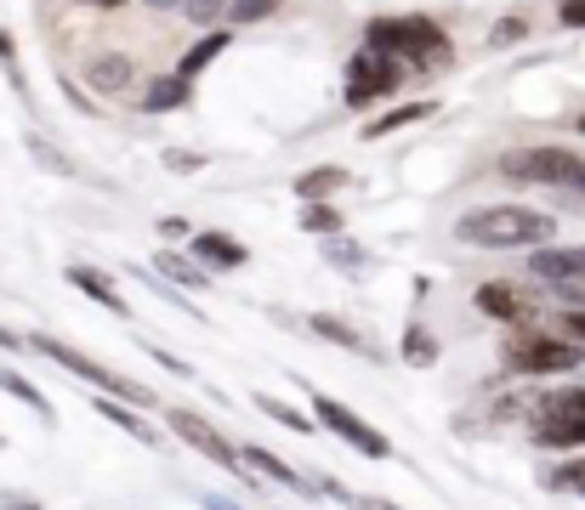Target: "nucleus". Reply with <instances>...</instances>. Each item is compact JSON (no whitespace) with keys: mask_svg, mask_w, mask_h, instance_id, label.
Wrapping results in <instances>:
<instances>
[{"mask_svg":"<svg viewBox=\"0 0 585 510\" xmlns=\"http://www.w3.org/2000/svg\"><path fill=\"white\" fill-rule=\"evenodd\" d=\"M233 0H182V12H188V23H200V29H211L216 23V12H228Z\"/></svg>","mask_w":585,"mask_h":510,"instance_id":"72a5a7b5","label":"nucleus"},{"mask_svg":"<svg viewBox=\"0 0 585 510\" xmlns=\"http://www.w3.org/2000/svg\"><path fill=\"white\" fill-rule=\"evenodd\" d=\"M546 488H557V493H579V499H585V459H574V466L546 471Z\"/></svg>","mask_w":585,"mask_h":510,"instance_id":"c756f323","label":"nucleus"},{"mask_svg":"<svg viewBox=\"0 0 585 510\" xmlns=\"http://www.w3.org/2000/svg\"><path fill=\"white\" fill-rule=\"evenodd\" d=\"M160 165L176 171V176H193V171H205V153H193V147H165Z\"/></svg>","mask_w":585,"mask_h":510,"instance_id":"7c9ffc66","label":"nucleus"},{"mask_svg":"<svg viewBox=\"0 0 585 510\" xmlns=\"http://www.w3.org/2000/svg\"><path fill=\"white\" fill-rule=\"evenodd\" d=\"M399 357H404L410 369H432V364H437V340H432V329L410 324V329H404V340H399Z\"/></svg>","mask_w":585,"mask_h":510,"instance_id":"a878e982","label":"nucleus"},{"mask_svg":"<svg viewBox=\"0 0 585 510\" xmlns=\"http://www.w3.org/2000/svg\"><path fill=\"white\" fill-rule=\"evenodd\" d=\"M455 238L477 249H534L557 238V216L528 211V204H483L455 222Z\"/></svg>","mask_w":585,"mask_h":510,"instance_id":"f257e3e1","label":"nucleus"},{"mask_svg":"<svg viewBox=\"0 0 585 510\" xmlns=\"http://www.w3.org/2000/svg\"><path fill=\"white\" fill-rule=\"evenodd\" d=\"M364 510H404V504H393V499H364Z\"/></svg>","mask_w":585,"mask_h":510,"instance_id":"37998d69","label":"nucleus"},{"mask_svg":"<svg viewBox=\"0 0 585 510\" xmlns=\"http://www.w3.org/2000/svg\"><path fill=\"white\" fill-rule=\"evenodd\" d=\"M0 510H40L29 493H12V488H0Z\"/></svg>","mask_w":585,"mask_h":510,"instance_id":"58836bf2","label":"nucleus"},{"mask_svg":"<svg viewBox=\"0 0 585 510\" xmlns=\"http://www.w3.org/2000/svg\"><path fill=\"white\" fill-rule=\"evenodd\" d=\"M228 45H233V34H228V29H205L200 40H193V45L182 51L176 74H182V80H200V74H205V69H211V63L222 58V51H228Z\"/></svg>","mask_w":585,"mask_h":510,"instance_id":"412c9836","label":"nucleus"},{"mask_svg":"<svg viewBox=\"0 0 585 510\" xmlns=\"http://www.w3.org/2000/svg\"><path fill=\"white\" fill-rule=\"evenodd\" d=\"M91 415H97V420H109V426H120L131 442L165 448V437H160V431H154V420H149V408H137V402H125V397H109V391H97V397H91Z\"/></svg>","mask_w":585,"mask_h":510,"instance_id":"f8f14e48","label":"nucleus"},{"mask_svg":"<svg viewBox=\"0 0 585 510\" xmlns=\"http://www.w3.org/2000/svg\"><path fill=\"white\" fill-rule=\"evenodd\" d=\"M528 278L546 284L568 306H585V244H534L528 249Z\"/></svg>","mask_w":585,"mask_h":510,"instance_id":"6e6552de","label":"nucleus"},{"mask_svg":"<svg viewBox=\"0 0 585 510\" xmlns=\"http://www.w3.org/2000/svg\"><path fill=\"white\" fill-rule=\"evenodd\" d=\"M307 402H313V420H319L335 442H347V448L364 453V459H393V442H386V431H375L370 420H359L347 402H335V397H324V391H307Z\"/></svg>","mask_w":585,"mask_h":510,"instance_id":"1a4fd4ad","label":"nucleus"},{"mask_svg":"<svg viewBox=\"0 0 585 510\" xmlns=\"http://www.w3.org/2000/svg\"><path fill=\"white\" fill-rule=\"evenodd\" d=\"M302 233H313V238H335V233H347V222H341V211L330 198H313V204H302Z\"/></svg>","mask_w":585,"mask_h":510,"instance_id":"393cba45","label":"nucleus"},{"mask_svg":"<svg viewBox=\"0 0 585 510\" xmlns=\"http://www.w3.org/2000/svg\"><path fill=\"white\" fill-rule=\"evenodd\" d=\"M142 351H149L160 369H171V375H182V380H200V375H193V364H188V357H176V351H165V346H149V340H142Z\"/></svg>","mask_w":585,"mask_h":510,"instance_id":"f704fd0d","label":"nucleus"},{"mask_svg":"<svg viewBox=\"0 0 585 510\" xmlns=\"http://www.w3.org/2000/svg\"><path fill=\"white\" fill-rule=\"evenodd\" d=\"M557 23L563 29H585V0H557Z\"/></svg>","mask_w":585,"mask_h":510,"instance_id":"e433bc0d","label":"nucleus"},{"mask_svg":"<svg viewBox=\"0 0 585 510\" xmlns=\"http://www.w3.org/2000/svg\"><path fill=\"white\" fill-rule=\"evenodd\" d=\"M0 448H7V437H0Z\"/></svg>","mask_w":585,"mask_h":510,"instance_id":"de8ad7c7","label":"nucleus"},{"mask_svg":"<svg viewBox=\"0 0 585 510\" xmlns=\"http://www.w3.org/2000/svg\"><path fill=\"white\" fill-rule=\"evenodd\" d=\"M85 80L103 91V96H120V91L137 80V63L125 58V51H97V58L85 63Z\"/></svg>","mask_w":585,"mask_h":510,"instance_id":"a211bd4d","label":"nucleus"},{"mask_svg":"<svg viewBox=\"0 0 585 510\" xmlns=\"http://www.w3.org/2000/svg\"><path fill=\"white\" fill-rule=\"evenodd\" d=\"M313 482L324 488V499H335V504H347V510H364V493H353V488H347V482H341V477H330V471H319Z\"/></svg>","mask_w":585,"mask_h":510,"instance_id":"2f4dec72","label":"nucleus"},{"mask_svg":"<svg viewBox=\"0 0 585 510\" xmlns=\"http://www.w3.org/2000/svg\"><path fill=\"white\" fill-rule=\"evenodd\" d=\"M80 7H103V12H114V7H125V0H80Z\"/></svg>","mask_w":585,"mask_h":510,"instance_id":"c03bdc74","label":"nucleus"},{"mask_svg":"<svg viewBox=\"0 0 585 510\" xmlns=\"http://www.w3.org/2000/svg\"><path fill=\"white\" fill-rule=\"evenodd\" d=\"M29 351H40L46 364H58V369H69V375H80L85 386H97V391H109V397H125V402H137V408H160V391L154 386H137L131 375H120V369H109V364H97V357H85L80 346H69V340H58V335H29Z\"/></svg>","mask_w":585,"mask_h":510,"instance_id":"7ed1b4c3","label":"nucleus"},{"mask_svg":"<svg viewBox=\"0 0 585 510\" xmlns=\"http://www.w3.org/2000/svg\"><path fill=\"white\" fill-rule=\"evenodd\" d=\"M239 453H245V466H251L262 482H273V488H284V493H296V499H324V488H319L313 477H302L296 466H284V459L268 453L262 442H239Z\"/></svg>","mask_w":585,"mask_h":510,"instance_id":"9b49d317","label":"nucleus"},{"mask_svg":"<svg viewBox=\"0 0 585 510\" xmlns=\"http://www.w3.org/2000/svg\"><path fill=\"white\" fill-rule=\"evenodd\" d=\"M404 74H410V63L404 58H386V51H375V45H364L359 58L347 63V109H370L375 96H393L399 85H404Z\"/></svg>","mask_w":585,"mask_h":510,"instance_id":"9d476101","label":"nucleus"},{"mask_svg":"<svg viewBox=\"0 0 585 510\" xmlns=\"http://www.w3.org/2000/svg\"><path fill=\"white\" fill-rule=\"evenodd\" d=\"M501 176L534 182V187H579L585 160H579V153H568V147H552V142H541V147H512L506 160H501Z\"/></svg>","mask_w":585,"mask_h":510,"instance_id":"0eeeda50","label":"nucleus"},{"mask_svg":"<svg viewBox=\"0 0 585 510\" xmlns=\"http://www.w3.org/2000/svg\"><path fill=\"white\" fill-rule=\"evenodd\" d=\"M63 278H69V284H74L80 295H91L97 306H109L114 318H131V300L120 295V284H114L109 273H97V267H80V262H74V267H69Z\"/></svg>","mask_w":585,"mask_h":510,"instance_id":"dca6fc26","label":"nucleus"},{"mask_svg":"<svg viewBox=\"0 0 585 510\" xmlns=\"http://www.w3.org/2000/svg\"><path fill=\"white\" fill-rule=\"evenodd\" d=\"M0 391H7V397H18V402L29 408V415L40 420V426H58V408H52V397H46V391H40V386H34L29 375H18L12 364L0 369Z\"/></svg>","mask_w":585,"mask_h":510,"instance_id":"aec40b11","label":"nucleus"},{"mask_svg":"<svg viewBox=\"0 0 585 510\" xmlns=\"http://www.w3.org/2000/svg\"><path fill=\"white\" fill-rule=\"evenodd\" d=\"M188 91H193V80H182V74H154L149 85H142V114H171V109H182L188 102Z\"/></svg>","mask_w":585,"mask_h":510,"instance_id":"4be33fe9","label":"nucleus"},{"mask_svg":"<svg viewBox=\"0 0 585 510\" xmlns=\"http://www.w3.org/2000/svg\"><path fill=\"white\" fill-rule=\"evenodd\" d=\"M200 504H205V510H245V504H233V499H222V493H200Z\"/></svg>","mask_w":585,"mask_h":510,"instance_id":"a19ab883","label":"nucleus"},{"mask_svg":"<svg viewBox=\"0 0 585 510\" xmlns=\"http://www.w3.org/2000/svg\"><path fill=\"white\" fill-rule=\"evenodd\" d=\"M501 364L512 375H568V369H585V346L568 340L563 329L557 335H541V329H517L501 351Z\"/></svg>","mask_w":585,"mask_h":510,"instance_id":"20e7f679","label":"nucleus"},{"mask_svg":"<svg viewBox=\"0 0 585 510\" xmlns=\"http://www.w3.org/2000/svg\"><path fill=\"white\" fill-rule=\"evenodd\" d=\"M307 329H313V335H324V340H330V346H341V351H353V357H381V346H375L359 324L335 318V313H313V318H307Z\"/></svg>","mask_w":585,"mask_h":510,"instance_id":"2eb2a0df","label":"nucleus"},{"mask_svg":"<svg viewBox=\"0 0 585 510\" xmlns=\"http://www.w3.org/2000/svg\"><path fill=\"white\" fill-rule=\"evenodd\" d=\"M579 193H585V176H579Z\"/></svg>","mask_w":585,"mask_h":510,"instance_id":"49530a36","label":"nucleus"},{"mask_svg":"<svg viewBox=\"0 0 585 510\" xmlns=\"http://www.w3.org/2000/svg\"><path fill=\"white\" fill-rule=\"evenodd\" d=\"M160 233H165V238H193V227H188L182 216H160Z\"/></svg>","mask_w":585,"mask_h":510,"instance_id":"ea45409f","label":"nucleus"},{"mask_svg":"<svg viewBox=\"0 0 585 510\" xmlns=\"http://www.w3.org/2000/svg\"><path fill=\"white\" fill-rule=\"evenodd\" d=\"M256 408H262L268 420H279V426H290V431H302V437H307V431L319 426L313 415H302V408H290L284 397H268V391H256Z\"/></svg>","mask_w":585,"mask_h":510,"instance_id":"cd10ccee","label":"nucleus"},{"mask_svg":"<svg viewBox=\"0 0 585 510\" xmlns=\"http://www.w3.org/2000/svg\"><path fill=\"white\" fill-rule=\"evenodd\" d=\"M563 335L585 346V306H568V318H563Z\"/></svg>","mask_w":585,"mask_h":510,"instance_id":"4c0bfd02","label":"nucleus"},{"mask_svg":"<svg viewBox=\"0 0 585 510\" xmlns=\"http://www.w3.org/2000/svg\"><path fill=\"white\" fill-rule=\"evenodd\" d=\"M23 147L34 153V165H40V171H52V176H74V160H69L63 147H52V142H46L40 131H23Z\"/></svg>","mask_w":585,"mask_h":510,"instance_id":"bb28decb","label":"nucleus"},{"mask_svg":"<svg viewBox=\"0 0 585 510\" xmlns=\"http://www.w3.org/2000/svg\"><path fill=\"white\" fill-rule=\"evenodd\" d=\"M273 12H279V0H233V7H228L233 23H262V18H273Z\"/></svg>","mask_w":585,"mask_h":510,"instance_id":"473e14b6","label":"nucleus"},{"mask_svg":"<svg viewBox=\"0 0 585 510\" xmlns=\"http://www.w3.org/2000/svg\"><path fill=\"white\" fill-rule=\"evenodd\" d=\"M432 114H437V102H432V96H415V102L386 109L375 125H359V136H364V142H381V136H393V131H404V125H421V120H432Z\"/></svg>","mask_w":585,"mask_h":510,"instance_id":"6ab92c4d","label":"nucleus"},{"mask_svg":"<svg viewBox=\"0 0 585 510\" xmlns=\"http://www.w3.org/2000/svg\"><path fill=\"white\" fill-rule=\"evenodd\" d=\"M347 182H353V176L341 171V165H313V171L296 176V198H302V204H313V198H335Z\"/></svg>","mask_w":585,"mask_h":510,"instance_id":"5701e85b","label":"nucleus"},{"mask_svg":"<svg viewBox=\"0 0 585 510\" xmlns=\"http://www.w3.org/2000/svg\"><path fill=\"white\" fill-rule=\"evenodd\" d=\"M523 34H528V23H523V18H501V23L490 29V45H517Z\"/></svg>","mask_w":585,"mask_h":510,"instance_id":"c9c22d12","label":"nucleus"},{"mask_svg":"<svg viewBox=\"0 0 585 510\" xmlns=\"http://www.w3.org/2000/svg\"><path fill=\"white\" fill-rule=\"evenodd\" d=\"M528 437H534V448H546V453L585 448V386L546 391L541 408H534V420H528Z\"/></svg>","mask_w":585,"mask_h":510,"instance_id":"39448f33","label":"nucleus"},{"mask_svg":"<svg viewBox=\"0 0 585 510\" xmlns=\"http://www.w3.org/2000/svg\"><path fill=\"white\" fill-rule=\"evenodd\" d=\"M0 69H7V80H12L18 96H29V80H23V63H18V45H12V29L7 23H0Z\"/></svg>","mask_w":585,"mask_h":510,"instance_id":"c85d7f7f","label":"nucleus"},{"mask_svg":"<svg viewBox=\"0 0 585 510\" xmlns=\"http://www.w3.org/2000/svg\"><path fill=\"white\" fill-rule=\"evenodd\" d=\"M154 273L165 278V284H176V289H188V295H205L211 289V267H200V262H193V255H176V249H160L154 255Z\"/></svg>","mask_w":585,"mask_h":510,"instance_id":"f3484780","label":"nucleus"},{"mask_svg":"<svg viewBox=\"0 0 585 510\" xmlns=\"http://www.w3.org/2000/svg\"><path fill=\"white\" fill-rule=\"evenodd\" d=\"M364 45L386 51V58H404L410 69H450L455 45L432 18H375L364 29Z\"/></svg>","mask_w":585,"mask_h":510,"instance_id":"f03ea898","label":"nucleus"},{"mask_svg":"<svg viewBox=\"0 0 585 510\" xmlns=\"http://www.w3.org/2000/svg\"><path fill=\"white\" fill-rule=\"evenodd\" d=\"M142 7H154V12H182V0H142Z\"/></svg>","mask_w":585,"mask_h":510,"instance_id":"79ce46f5","label":"nucleus"},{"mask_svg":"<svg viewBox=\"0 0 585 510\" xmlns=\"http://www.w3.org/2000/svg\"><path fill=\"white\" fill-rule=\"evenodd\" d=\"M165 426H171V437L176 442H188L193 453H205L211 466H222L228 477H239V488H251V493H262V482H256V471L245 466V453H239L205 415H193V408H165Z\"/></svg>","mask_w":585,"mask_h":510,"instance_id":"423d86ee","label":"nucleus"},{"mask_svg":"<svg viewBox=\"0 0 585 510\" xmlns=\"http://www.w3.org/2000/svg\"><path fill=\"white\" fill-rule=\"evenodd\" d=\"M579 136H585V114H579Z\"/></svg>","mask_w":585,"mask_h":510,"instance_id":"a18cd8bd","label":"nucleus"},{"mask_svg":"<svg viewBox=\"0 0 585 510\" xmlns=\"http://www.w3.org/2000/svg\"><path fill=\"white\" fill-rule=\"evenodd\" d=\"M477 313L483 318H495V324H512V329H523L528 324V300L512 289V284H501V278H490V284H477Z\"/></svg>","mask_w":585,"mask_h":510,"instance_id":"4468645a","label":"nucleus"},{"mask_svg":"<svg viewBox=\"0 0 585 510\" xmlns=\"http://www.w3.org/2000/svg\"><path fill=\"white\" fill-rule=\"evenodd\" d=\"M319 244H324V262H330L335 273H364V267H370V249H364L359 238H347V233L319 238Z\"/></svg>","mask_w":585,"mask_h":510,"instance_id":"b1692460","label":"nucleus"},{"mask_svg":"<svg viewBox=\"0 0 585 510\" xmlns=\"http://www.w3.org/2000/svg\"><path fill=\"white\" fill-rule=\"evenodd\" d=\"M188 255H193L200 267H211V273H233V267L251 262V249L239 244L233 233H193V238H188Z\"/></svg>","mask_w":585,"mask_h":510,"instance_id":"ddd939ff","label":"nucleus"}]
</instances>
